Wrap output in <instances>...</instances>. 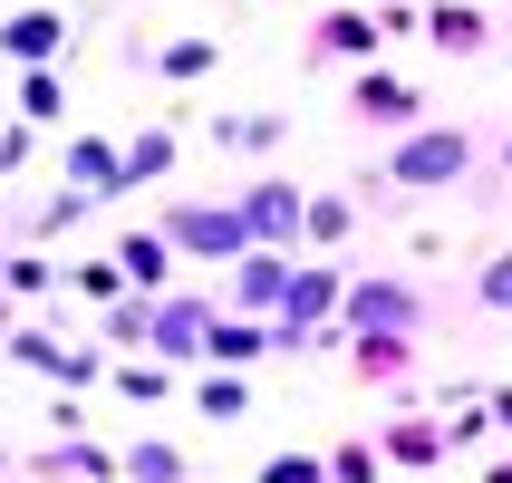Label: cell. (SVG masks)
<instances>
[{"instance_id":"18","label":"cell","mask_w":512,"mask_h":483,"mask_svg":"<svg viewBox=\"0 0 512 483\" xmlns=\"http://www.w3.org/2000/svg\"><path fill=\"white\" fill-rule=\"evenodd\" d=\"M339 290H348L339 261H310V271H290V300L271 319H310V329H319V319H339Z\"/></svg>"},{"instance_id":"39","label":"cell","mask_w":512,"mask_h":483,"mask_svg":"<svg viewBox=\"0 0 512 483\" xmlns=\"http://www.w3.org/2000/svg\"><path fill=\"white\" fill-rule=\"evenodd\" d=\"M0 116H10V97H0Z\"/></svg>"},{"instance_id":"4","label":"cell","mask_w":512,"mask_h":483,"mask_svg":"<svg viewBox=\"0 0 512 483\" xmlns=\"http://www.w3.org/2000/svg\"><path fill=\"white\" fill-rule=\"evenodd\" d=\"M339 329H426V300L397 271H368V281L339 290Z\"/></svg>"},{"instance_id":"17","label":"cell","mask_w":512,"mask_h":483,"mask_svg":"<svg viewBox=\"0 0 512 483\" xmlns=\"http://www.w3.org/2000/svg\"><path fill=\"white\" fill-rule=\"evenodd\" d=\"M0 97H10L20 126H58V116H68V78H58V68H10Z\"/></svg>"},{"instance_id":"6","label":"cell","mask_w":512,"mask_h":483,"mask_svg":"<svg viewBox=\"0 0 512 483\" xmlns=\"http://www.w3.org/2000/svg\"><path fill=\"white\" fill-rule=\"evenodd\" d=\"M348 116H368V126H387V136H397V126H416V116H426V87L368 58V68L348 78Z\"/></svg>"},{"instance_id":"37","label":"cell","mask_w":512,"mask_h":483,"mask_svg":"<svg viewBox=\"0 0 512 483\" xmlns=\"http://www.w3.org/2000/svg\"><path fill=\"white\" fill-rule=\"evenodd\" d=\"M0 290H10V242H0Z\"/></svg>"},{"instance_id":"33","label":"cell","mask_w":512,"mask_h":483,"mask_svg":"<svg viewBox=\"0 0 512 483\" xmlns=\"http://www.w3.org/2000/svg\"><path fill=\"white\" fill-rule=\"evenodd\" d=\"M474 300H484V310H503V319H512V252H503V261H493L484 281H474Z\"/></svg>"},{"instance_id":"34","label":"cell","mask_w":512,"mask_h":483,"mask_svg":"<svg viewBox=\"0 0 512 483\" xmlns=\"http://www.w3.org/2000/svg\"><path fill=\"white\" fill-rule=\"evenodd\" d=\"M29 136H39V126H20V116H0V174H20V165H29Z\"/></svg>"},{"instance_id":"16","label":"cell","mask_w":512,"mask_h":483,"mask_svg":"<svg viewBox=\"0 0 512 483\" xmlns=\"http://www.w3.org/2000/svg\"><path fill=\"white\" fill-rule=\"evenodd\" d=\"M377 455L406 464V474H435L445 464V416H397V426L377 435Z\"/></svg>"},{"instance_id":"23","label":"cell","mask_w":512,"mask_h":483,"mask_svg":"<svg viewBox=\"0 0 512 483\" xmlns=\"http://www.w3.org/2000/svg\"><path fill=\"white\" fill-rule=\"evenodd\" d=\"M194 416H203V426L252 416V387H242V368H203V377H194Z\"/></svg>"},{"instance_id":"25","label":"cell","mask_w":512,"mask_h":483,"mask_svg":"<svg viewBox=\"0 0 512 483\" xmlns=\"http://www.w3.org/2000/svg\"><path fill=\"white\" fill-rule=\"evenodd\" d=\"M87 213H97V194H78V184H58L39 213H29V242H58V232H78Z\"/></svg>"},{"instance_id":"31","label":"cell","mask_w":512,"mask_h":483,"mask_svg":"<svg viewBox=\"0 0 512 483\" xmlns=\"http://www.w3.org/2000/svg\"><path fill=\"white\" fill-rule=\"evenodd\" d=\"M387 474V455H377L368 435H358V445H329V483H377Z\"/></svg>"},{"instance_id":"30","label":"cell","mask_w":512,"mask_h":483,"mask_svg":"<svg viewBox=\"0 0 512 483\" xmlns=\"http://www.w3.org/2000/svg\"><path fill=\"white\" fill-rule=\"evenodd\" d=\"M58 281H68V271H58L49 252H10V290H20V300H49ZM10 290H0V300H10Z\"/></svg>"},{"instance_id":"28","label":"cell","mask_w":512,"mask_h":483,"mask_svg":"<svg viewBox=\"0 0 512 483\" xmlns=\"http://www.w3.org/2000/svg\"><path fill=\"white\" fill-rule=\"evenodd\" d=\"M107 377H116V397H126V406H165L174 397V368H165V358H145V368L126 358V368H107Z\"/></svg>"},{"instance_id":"12","label":"cell","mask_w":512,"mask_h":483,"mask_svg":"<svg viewBox=\"0 0 512 483\" xmlns=\"http://www.w3.org/2000/svg\"><path fill=\"white\" fill-rule=\"evenodd\" d=\"M252 358H271V319H242L213 300V329H203V368H252Z\"/></svg>"},{"instance_id":"11","label":"cell","mask_w":512,"mask_h":483,"mask_svg":"<svg viewBox=\"0 0 512 483\" xmlns=\"http://www.w3.org/2000/svg\"><path fill=\"white\" fill-rule=\"evenodd\" d=\"M0 58H10V68H58V58H68V20H58V10H10V20H0Z\"/></svg>"},{"instance_id":"1","label":"cell","mask_w":512,"mask_h":483,"mask_svg":"<svg viewBox=\"0 0 512 483\" xmlns=\"http://www.w3.org/2000/svg\"><path fill=\"white\" fill-rule=\"evenodd\" d=\"M377 174H387L397 194H455L464 174H474V136L416 116V126H397V145H387V165H377Z\"/></svg>"},{"instance_id":"3","label":"cell","mask_w":512,"mask_h":483,"mask_svg":"<svg viewBox=\"0 0 512 483\" xmlns=\"http://www.w3.org/2000/svg\"><path fill=\"white\" fill-rule=\"evenodd\" d=\"M300 184H290V174H252V184H242V194H232V213H242V232H252V242H271V252H300Z\"/></svg>"},{"instance_id":"32","label":"cell","mask_w":512,"mask_h":483,"mask_svg":"<svg viewBox=\"0 0 512 483\" xmlns=\"http://www.w3.org/2000/svg\"><path fill=\"white\" fill-rule=\"evenodd\" d=\"M261 483H329V455H271Z\"/></svg>"},{"instance_id":"10","label":"cell","mask_w":512,"mask_h":483,"mask_svg":"<svg viewBox=\"0 0 512 483\" xmlns=\"http://www.w3.org/2000/svg\"><path fill=\"white\" fill-rule=\"evenodd\" d=\"M377 49H387L377 10H329V20L310 29V58H319V68H368Z\"/></svg>"},{"instance_id":"9","label":"cell","mask_w":512,"mask_h":483,"mask_svg":"<svg viewBox=\"0 0 512 483\" xmlns=\"http://www.w3.org/2000/svg\"><path fill=\"white\" fill-rule=\"evenodd\" d=\"M348 348H358V358H348L358 387H377V397L416 377V329H348Z\"/></svg>"},{"instance_id":"15","label":"cell","mask_w":512,"mask_h":483,"mask_svg":"<svg viewBox=\"0 0 512 483\" xmlns=\"http://www.w3.org/2000/svg\"><path fill=\"white\" fill-rule=\"evenodd\" d=\"M426 39L445 58H484V39H493V20L474 10V0H426Z\"/></svg>"},{"instance_id":"26","label":"cell","mask_w":512,"mask_h":483,"mask_svg":"<svg viewBox=\"0 0 512 483\" xmlns=\"http://www.w3.org/2000/svg\"><path fill=\"white\" fill-rule=\"evenodd\" d=\"M348 232H358V203H348V194L300 203V242H319V252H329V242H348Z\"/></svg>"},{"instance_id":"22","label":"cell","mask_w":512,"mask_h":483,"mask_svg":"<svg viewBox=\"0 0 512 483\" xmlns=\"http://www.w3.org/2000/svg\"><path fill=\"white\" fill-rule=\"evenodd\" d=\"M290 136L281 107H242V116H213V145H232V155H271V145Z\"/></svg>"},{"instance_id":"36","label":"cell","mask_w":512,"mask_h":483,"mask_svg":"<svg viewBox=\"0 0 512 483\" xmlns=\"http://www.w3.org/2000/svg\"><path fill=\"white\" fill-rule=\"evenodd\" d=\"M484 483H512V455H503V464H493V474H484Z\"/></svg>"},{"instance_id":"5","label":"cell","mask_w":512,"mask_h":483,"mask_svg":"<svg viewBox=\"0 0 512 483\" xmlns=\"http://www.w3.org/2000/svg\"><path fill=\"white\" fill-rule=\"evenodd\" d=\"M203 329H213V300H194V290H155V329H145V348L165 358V368H203Z\"/></svg>"},{"instance_id":"27","label":"cell","mask_w":512,"mask_h":483,"mask_svg":"<svg viewBox=\"0 0 512 483\" xmlns=\"http://www.w3.org/2000/svg\"><path fill=\"white\" fill-rule=\"evenodd\" d=\"M58 290H78V300H97V310H107V300H126L136 281H126V271H116V252H107V261H68V281H58Z\"/></svg>"},{"instance_id":"21","label":"cell","mask_w":512,"mask_h":483,"mask_svg":"<svg viewBox=\"0 0 512 483\" xmlns=\"http://www.w3.org/2000/svg\"><path fill=\"white\" fill-rule=\"evenodd\" d=\"M213 58H223V39H165V49H126V68H155V78H213Z\"/></svg>"},{"instance_id":"13","label":"cell","mask_w":512,"mask_h":483,"mask_svg":"<svg viewBox=\"0 0 512 483\" xmlns=\"http://www.w3.org/2000/svg\"><path fill=\"white\" fill-rule=\"evenodd\" d=\"M58 184H78V194H126V165H116V145L107 136H68L58 145Z\"/></svg>"},{"instance_id":"2","label":"cell","mask_w":512,"mask_h":483,"mask_svg":"<svg viewBox=\"0 0 512 483\" xmlns=\"http://www.w3.org/2000/svg\"><path fill=\"white\" fill-rule=\"evenodd\" d=\"M155 232H165L174 242V261H194V271H232V261L252 252V232H242V213H232V203H165V213H155Z\"/></svg>"},{"instance_id":"7","label":"cell","mask_w":512,"mask_h":483,"mask_svg":"<svg viewBox=\"0 0 512 483\" xmlns=\"http://www.w3.org/2000/svg\"><path fill=\"white\" fill-rule=\"evenodd\" d=\"M281 300H290V252L252 242V252L232 261V281H223V310H242V319H271Z\"/></svg>"},{"instance_id":"20","label":"cell","mask_w":512,"mask_h":483,"mask_svg":"<svg viewBox=\"0 0 512 483\" xmlns=\"http://www.w3.org/2000/svg\"><path fill=\"white\" fill-rule=\"evenodd\" d=\"M116 271H126V281L136 290H165V271H174V242L155 223H136V232H116Z\"/></svg>"},{"instance_id":"29","label":"cell","mask_w":512,"mask_h":483,"mask_svg":"<svg viewBox=\"0 0 512 483\" xmlns=\"http://www.w3.org/2000/svg\"><path fill=\"white\" fill-rule=\"evenodd\" d=\"M145 329H155V290H126V300H107V348H145Z\"/></svg>"},{"instance_id":"38","label":"cell","mask_w":512,"mask_h":483,"mask_svg":"<svg viewBox=\"0 0 512 483\" xmlns=\"http://www.w3.org/2000/svg\"><path fill=\"white\" fill-rule=\"evenodd\" d=\"M503 174H512V136H503Z\"/></svg>"},{"instance_id":"24","label":"cell","mask_w":512,"mask_h":483,"mask_svg":"<svg viewBox=\"0 0 512 483\" xmlns=\"http://www.w3.org/2000/svg\"><path fill=\"white\" fill-rule=\"evenodd\" d=\"M39 474H49V483H116V455L68 435V445H49V455H39Z\"/></svg>"},{"instance_id":"8","label":"cell","mask_w":512,"mask_h":483,"mask_svg":"<svg viewBox=\"0 0 512 483\" xmlns=\"http://www.w3.org/2000/svg\"><path fill=\"white\" fill-rule=\"evenodd\" d=\"M10 358H20L29 377H58V387H97V377H107V358H97V348H68L58 329H20V339H10Z\"/></svg>"},{"instance_id":"19","label":"cell","mask_w":512,"mask_h":483,"mask_svg":"<svg viewBox=\"0 0 512 483\" xmlns=\"http://www.w3.org/2000/svg\"><path fill=\"white\" fill-rule=\"evenodd\" d=\"M116 483H194V455H184L174 435H136V445L116 455Z\"/></svg>"},{"instance_id":"14","label":"cell","mask_w":512,"mask_h":483,"mask_svg":"<svg viewBox=\"0 0 512 483\" xmlns=\"http://www.w3.org/2000/svg\"><path fill=\"white\" fill-rule=\"evenodd\" d=\"M116 165H126V194H136V184H165V174L184 165V136H174V126H136V136L116 145Z\"/></svg>"},{"instance_id":"35","label":"cell","mask_w":512,"mask_h":483,"mask_svg":"<svg viewBox=\"0 0 512 483\" xmlns=\"http://www.w3.org/2000/svg\"><path fill=\"white\" fill-rule=\"evenodd\" d=\"M484 416H493V426H512V387H503V397H493V406H484Z\"/></svg>"}]
</instances>
